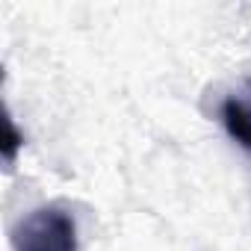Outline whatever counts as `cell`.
<instances>
[{"label": "cell", "mask_w": 251, "mask_h": 251, "mask_svg": "<svg viewBox=\"0 0 251 251\" xmlns=\"http://www.w3.org/2000/svg\"><path fill=\"white\" fill-rule=\"evenodd\" d=\"M6 133H9V139H6V163H12L15 160V148L21 145V139H18V133H15V124L6 118Z\"/></svg>", "instance_id": "cell-3"}, {"label": "cell", "mask_w": 251, "mask_h": 251, "mask_svg": "<svg viewBox=\"0 0 251 251\" xmlns=\"http://www.w3.org/2000/svg\"><path fill=\"white\" fill-rule=\"evenodd\" d=\"M222 121L227 133L251 151V98H236L230 95L225 103H222Z\"/></svg>", "instance_id": "cell-2"}, {"label": "cell", "mask_w": 251, "mask_h": 251, "mask_svg": "<svg viewBox=\"0 0 251 251\" xmlns=\"http://www.w3.org/2000/svg\"><path fill=\"white\" fill-rule=\"evenodd\" d=\"M12 248L15 251H77L74 216L59 204H48L27 213L12 227Z\"/></svg>", "instance_id": "cell-1"}]
</instances>
